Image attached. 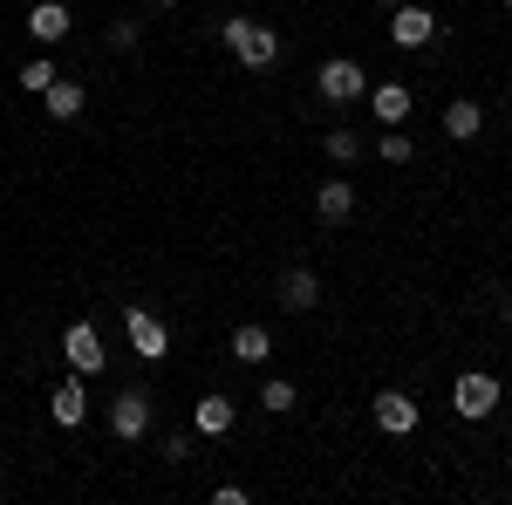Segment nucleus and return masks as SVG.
Listing matches in <instances>:
<instances>
[{
  "label": "nucleus",
  "mask_w": 512,
  "mask_h": 505,
  "mask_svg": "<svg viewBox=\"0 0 512 505\" xmlns=\"http://www.w3.org/2000/svg\"><path fill=\"white\" fill-rule=\"evenodd\" d=\"M48 403H55V424H62V430H76L82 417H89V396H82L76 376H69V383H55V396H48Z\"/></svg>",
  "instance_id": "15"
},
{
  "label": "nucleus",
  "mask_w": 512,
  "mask_h": 505,
  "mask_svg": "<svg viewBox=\"0 0 512 505\" xmlns=\"http://www.w3.org/2000/svg\"><path fill=\"white\" fill-rule=\"evenodd\" d=\"M315 212L328 219V226H342V219L355 212V185H349V178H328V185L315 192Z\"/></svg>",
  "instance_id": "13"
},
{
  "label": "nucleus",
  "mask_w": 512,
  "mask_h": 505,
  "mask_svg": "<svg viewBox=\"0 0 512 505\" xmlns=\"http://www.w3.org/2000/svg\"><path fill=\"white\" fill-rule=\"evenodd\" d=\"M48 82H55V62H48V55H35V62H28V69H21V89H48Z\"/></svg>",
  "instance_id": "21"
},
{
  "label": "nucleus",
  "mask_w": 512,
  "mask_h": 505,
  "mask_svg": "<svg viewBox=\"0 0 512 505\" xmlns=\"http://www.w3.org/2000/svg\"><path fill=\"white\" fill-rule=\"evenodd\" d=\"M41 103H48V123H76V117H82V103H89V96H82V82L55 76V82H48V89H41Z\"/></svg>",
  "instance_id": "9"
},
{
  "label": "nucleus",
  "mask_w": 512,
  "mask_h": 505,
  "mask_svg": "<svg viewBox=\"0 0 512 505\" xmlns=\"http://www.w3.org/2000/svg\"><path fill=\"white\" fill-rule=\"evenodd\" d=\"M315 301H321L315 267H287V273H280V308H287V314H308Z\"/></svg>",
  "instance_id": "8"
},
{
  "label": "nucleus",
  "mask_w": 512,
  "mask_h": 505,
  "mask_svg": "<svg viewBox=\"0 0 512 505\" xmlns=\"http://www.w3.org/2000/svg\"><path fill=\"white\" fill-rule=\"evenodd\" d=\"M123 335H130V349L144 355V362H164V355H171V335H164V321L151 308H130V314H123Z\"/></svg>",
  "instance_id": "3"
},
{
  "label": "nucleus",
  "mask_w": 512,
  "mask_h": 505,
  "mask_svg": "<svg viewBox=\"0 0 512 505\" xmlns=\"http://www.w3.org/2000/svg\"><path fill=\"white\" fill-rule=\"evenodd\" d=\"M315 89H321V103H355V96H369V76H362V62L335 55V62L315 69Z\"/></svg>",
  "instance_id": "2"
},
{
  "label": "nucleus",
  "mask_w": 512,
  "mask_h": 505,
  "mask_svg": "<svg viewBox=\"0 0 512 505\" xmlns=\"http://www.w3.org/2000/svg\"><path fill=\"white\" fill-rule=\"evenodd\" d=\"M390 35H396V48H424V41H437V14L431 7H390Z\"/></svg>",
  "instance_id": "6"
},
{
  "label": "nucleus",
  "mask_w": 512,
  "mask_h": 505,
  "mask_svg": "<svg viewBox=\"0 0 512 505\" xmlns=\"http://www.w3.org/2000/svg\"><path fill=\"white\" fill-rule=\"evenodd\" d=\"M328 157H335V164H355V157H362V137H355V130H328Z\"/></svg>",
  "instance_id": "20"
},
{
  "label": "nucleus",
  "mask_w": 512,
  "mask_h": 505,
  "mask_svg": "<svg viewBox=\"0 0 512 505\" xmlns=\"http://www.w3.org/2000/svg\"><path fill=\"white\" fill-rule=\"evenodd\" d=\"M233 355H239V362H267V355H274V342H267V328H253V321H246V328L233 335Z\"/></svg>",
  "instance_id": "17"
},
{
  "label": "nucleus",
  "mask_w": 512,
  "mask_h": 505,
  "mask_svg": "<svg viewBox=\"0 0 512 505\" xmlns=\"http://www.w3.org/2000/svg\"><path fill=\"white\" fill-rule=\"evenodd\" d=\"M376 151H383V164H410V137H403L396 123H383V137H376Z\"/></svg>",
  "instance_id": "19"
},
{
  "label": "nucleus",
  "mask_w": 512,
  "mask_h": 505,
  "mask_svg": "<svg viewBox=\"0 0 512 505\" xmlns=\"http://www.w3.org/2000/svg\"><path fill=\"white\" fill-rule=\"evenodd\" d=\"M62 355H69V369H76V376H96V369L110 362V355H103V335H96L89 321H76V328L62 335Z\"/></svg>",
  "instance_id": "7"
},
{
  "label": "nucleus",
  "mask_w": 512,
  "mask_h": 505,
  "mask_svg": "<svg viewBox=\"0 0 512 505\" xmlns=\"http://www.w3.org/2000/svg\"><path fill=\"white\" fill-rule=\"evenodd\" d=\"M506 7H512V0H506Z\"/></svg>",
  "instance_id": "24"
},
{
  "label": "nucleus",
  "mask_w": 512,
  "mask_h": 505,
  "mask_svg": "<svg viewBox=\"0 0 512 505\" xmlns=\"http://www.w3.org/2000/svg\"><path fill=\"white\" fill-rule=\"evenodd\" d=\"M410 103H417V96H410L403 82H376V89H369V110H376V123H403V117H410Z\"/></svg>",
  "instance_id": "12"
},
{
  "label": "nucleus",
  "mask_w": 512,
  "mask_h": 505,
  "mask_svg": "<svg viewBox=\"0 0 512 505\" xmlns=\"http://www.w3.org/2000/svg\"><path fill=\"white\" fill-rule=\"evenodd\" d=\"M478 130H485V110H478L472 96H458V103L444 110V137H458V144H472Z\"/></svg>",
  "instance_id": "14"
},
{
  "label": "nucleus",
  "mask_w": 512,
  "mask_h": 505,
  "mask_svg": "<svg viewBox=\"0 0 512 505\" xmlns=\"http://www.w3.org/2000/svg\"><path fill=\"white\" fill-rule=\"evenodd\" d=\"M110 430H117L123 444H137V437L151 430V396H144V389H123L117 403H110Z\"/></svg>",
  "instance_id": "5"
},
{
  "label": "nucleus",
  "mask_w": 512,
  "mask_h": 505,
  "mask_svg": "<svg viewBox=\"0 0 512 505\" xmlns=\"http://www.w3.org/2000/svg\"><path fill=\"white\" fill-rule=\"evenodd\" d=\"M192 424L205 430V437H226V430H233V403H226V396H205L192 410Z\"/></svg>",
  "instance_id": "16"
},
{
  "label": "nucleus",
  "mask_w": 512,
  "mask_h": 505,
  "mask_svg": "<svg viewBox=\"0 0 512 505\" xmlns=\"http://www.w3.org/2000/svg\"><path fill=\"white\" fill-rule=\"evenodd\" d=\"M151 7H178V0H151Z\"/></svg>",
  "instance_id": "22"
},
{
  "label": "nucleus",
  "mask_w": 512,
  "mask_h": 505,
  "mask_svg": "<svg viewBox=\"0 0 512 505\" xmlns=\"http://www.w3.org/2000/svg\"><path fill=\"white\" fill-rule=\"evenodd\" d=\"M376 424L390 430V437H410V430H417V403H410L403 389H383V396H376Z\"/></svg>",
  "instance_id": "10"
},
{
  "label": "nucleus",
  "mask_w": 512,
  "mask_h": 505,
  "mask_svg": "<svg viewBox=\"0 0 512 505\" xmlns=\"http://www.w3.org/2000/svg\"><path fill=\"white\" fill-rule=\"evenodd\" d=\"M260 403H267V417H287V410H294L301 396H294V383H287V376H267V389H260Z\"/></svg>",
  "instance_id": "18"
},
{
  "label": "nucleus",
  "mask_w": 512,
  "mask_h": 505,
  "mask_svg": "<svg viewBox=\"0 0 512 505\" xmlns=\"http://www.w3.org/2000/svg\"><path fill=\"white\" fill-rule=\"evenodd\" d=\"M28 35L35 41H62L69 35V7H62V0H35V7H28Z\"/></svg>",
  "instance_id": "11"
},
{
  "label": "nucleus",
  "mask_w": 512,
  "mask_h": 505,
  "mask_svg": "<svg viewBox=\"0 0 512 505\" xmlns=\"http://www.w3.org/2000/svg\"><path fill=\"white\" fill-rule=\"evenodd\" d=\"M376 7H403V0H376Z\"/></svg>",
  "instance_id": "23"
},
{
  "label": "nucleus",
  "mask_w": 512,
  "mask_h": 505,
  "mask_svg": "<svg viewBox=\"0 0 512 505\" xmlns=\"http://www.w3.org/2000/svg\"><path fill=\"white\" fill-rule=\"evenodd\" d=\"M451 403H458V417H492V410H499V376H458V389H451Z\"/></svg>",
  "instance_id": "4"
},
{
  "label": "nucleus",
  "mask_w": 512,
  "mask_h": 505,
  "mask_svg": "<svg viewBox=\"0 0 512 505\" xmlns=\"http://www.w3.org/2000/svg\"><path fill=\"white\" fill-rule=\"evenodd\" d=\"M219 35H226V48H233L239 69H274L280 62V35L267 28V21H253V14H233Z\"/></svg>",
  "instance_id": "1"
}]
</instances>
